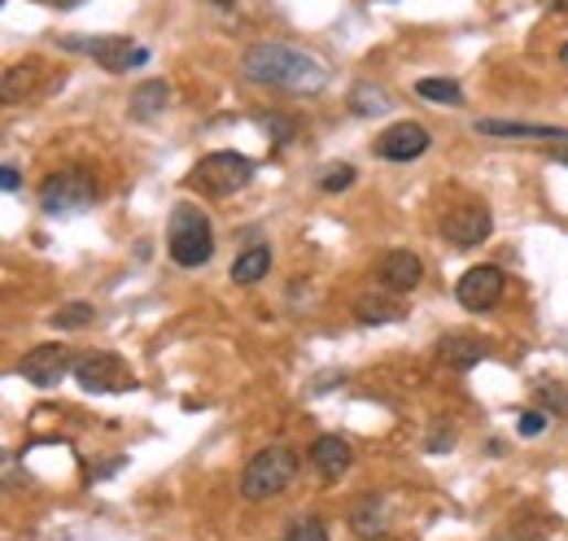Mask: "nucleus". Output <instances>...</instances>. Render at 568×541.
I'll use <instances>...</instances> for the list:
<instances>
[{
  "label": "nucleus",
  "instance_id": "obj_25",
  "mask_svg": "<svg viewBox=\"0 0 568 541\" xmlns=\"http://www.w3.org/2000/svg\"><path fill=\"white\" fill-rule=\"evenodd\" d=\"M547 420H551V415H543V411H525V415H521V436H538L547 429Z\"/></svg>",
  "mask_w": 568,
  "mask_h": 541
},
{
  "label": "nucleus",
  "instance_id": "obj_22",
  "mask_svg": "<svg viewBox=\"0 0 568 541\" xmlns=\"http://www.w3.org/2000/svg\"><path fill=\"white\" fill-rule=\"evenodd\" d=\"M350 184H354V166H345V162L329 166V171L320 175V188H324V193H345Z\"/></svg>",
  "mask_w": 568,
  "mask_h": 541
},
{
  "label": "nucleus",
  "instance_id": "obj_23",
  "mask_svg": "<svg viewBox=\"0 0 568 541\" xmlns=\"http://www.w3.org/2000/svg\"><path fill=\"white\" fill-rule=\"evenodd\" d=\"M262 131L276 140V149H285V144L293 140V122H289V118H280V113H267V118H262Z\"/></svg>",
  "mask_w": 568,
  "mask_h": 541
},
{
  "label": "nucleus",
  "instance_id": "obj_11",
  "mask_svg": "<svg viewBox=\"0 0 568 541\" xmlns=\"http://www.w3.org/2000/svg\"><path fill=\"white\" fill-rule=\"evenodd\" d=\"M490 231H494V218H490L485 206H459V210H451V215L442 218V236L451 240L454 249H472Z\"/></svg>",
  "mask_w": 568,
  "mask_h": 541
},
{
  "label": "nucleus",
  "instance_id": "obj_7",
  "mask_svg": "<svg viewBox=\"0 0 568 541\" xmlns=\"http://www.w3.org/2000/svg\"><path fill=\"white\" fill-rule=\"evenodd\" d=\"M71 371H75L79 389H88V393H127V389L136 385L131 367H127L118 354H88V358H79Z\"/></svg>",
  "mask_w": 568,
  "mask_h": 541
},
{
  "label": "nucleus",
  "instance_id": "obj_21",
  "mask_svg": "<svg viewBox=\"0 0 568 541\" xmlns=\"http://www.w3.org/2000/svg\"><path fill=\"white\" fill-rule=\"evenodd\" d=\"M53 327H66V332H75V327H88L97 320V311L88 306V302H66V306H57V315H49Z\"/></svg>",
  "mask_w": 568,
  "mask_h": 541
},
{
  "label": "nucleus",
  "instance_id": "obj_12",
  "mask_svg": "<svg viewBox=\"0 0 568 541\" xmlns=\"http://www.w3.org/2000/svg\"><path fill=\"white\" fill-rule=\"evenodd\" d=\"M376 280H381V289H389V293H411V289L425 280V262H420L411 249H389V253L381 258V267H376Z\"/></svg>",
  "mask_w": 568,
  "mask_h": 541
},
{
  "label": "nucleus",
  "instance_id": "obj_16",
  "mask_svg": "<svg viewBox=\"0 0 568 541\" xmlns=\"http://www.w3.org/2000/svg\"><path fill=\"white\" fill-rule=\"evenodd\" d=\"M481 136H529V140H568L565 127H547V122H503V118H481L476 122Z\"/></svg>",
  "mask_w": 568,
  "mask_h": 541
},
{
  "label": "nucleus",
  "instance_id": "obj_4",
  "mask_svg": "<svg viewBox=\"0 0 568 541\" xmlns=\"http://www.w3.org/2000/svg\"><path fill=\"white\" fill-rule=\"evenodd\" d=\"M254 180V162L245 158V153H206L197 166H193V175H189V184L197 188V193H206V197H232V193H240L245 184Z\"/></svg>",
  "mask_w": 568,
  "mask_h": 541
},
{
  "label": "nucleus",
  "instance_id": "obj_6",
  "mask_svg": "<svg viewBox=\"0 0 568 541\" xmlns=\"http://www.w3.org/2000/svg\"><path fill=\"white\" fill-rule=\"evenodd\" d=\"M93 197H97V184L88 171H57L40 188V206L49 215H79L93 206Z\"/></svg>",
  "mask_w": 568,
  "mask_h": 541
},
{
  "label": "nucleus",
  "instance_id": "obj_26",
  "mask_svg": "<svg viewBox=\"0 0 568 541\" xmlns=\"http://www.w3.org/2000/svg\"><path fill=\"white\" fill-rule=\"evenodd\" d=\"M18 184H22L18 166H0V188H4V193H18Z\"/></svg>",
  "mask_w": 568,
  "mask_h": 541
},
{
  "label": "nucleus",
  "instance_id": "obj_17",
  "mask_svg": "<svg viewBox=\"0 0 568 541\" xmlns=\"http://www.w3.org/2000/svg\"><path fill=\"white\" fill-rule=\"evenodd\" d=\"M167 106H171V88H167L162 79H144V84L131 93V118H140V122L167 113Z\"/></svg>",
  "mask_w": 568,
  "mask_h": 541
},
{
  "label": "nucleus",
  "instance_id": "obj_20",
  "mask_svg": "<svg viewBox=\"0 0 568 541\" xmlns=\"http://www.w3.org/2000/svg\"><path fill=\"white\" fill-rule=\"evenodd\" d=\"M416 93H420L425 101H438V106H463V88H459L454 79H420Z\"/></svg>",
  "mask_w": 568,
  "mask_h": 541
},
{
  "label": "nucleus",
  "instance_id": "obj_1",
  "mask_svg": "<svg viewBox=\"0 0 568 541\" xmlns=\"http://www.w3.org/2000/svg\"><path fill=\"white\" fill-rule=\"evenodd\" d=\"M240 71L254 84L285 88V93H320L329 84V66L289 44H249L240 57Z\"/></svg>",
  "mask_w": 568,
  "mask_h": 541
},
{
  "label": "nucleus",
  "instance_id": "obj_10",
  "mask_svg": "<svg viewBox=\"0 0 568 541\" xmlns=\"http://www.w3.org/2000/svg\"><path fill=\"white\" fill-rule=\"evenodd\" d=\"M429 144H433L429 127H420V122H394L389 131H381L376 153H381L385 162H416Z\"/></svg>",
  "mask_w": 568,
  "mask_h": 541
},
{
  "label": "nucleus",
  "instance_id": "obj_3",
  "mask_svg": "<svg viewBox=\"0 0 568 541\" xmlns=\"http://www.w3.org/2000/svg\"><path fill=\"white\" fill-rule=\"evenodd\" d=\"M293 476H298V454L289 445H267V450H258L245 463V472H240V498L245 502H267V498L285 494Z\"/></svg>",
  "mask_w": 568,
  "mask_h": 541
},
{
  "label": "nucleus",
  "instance_id": "obj_8",
  "mask_svg": "<svg viewBox=\"0 0 568 541\" xmlns=\"http://www.w3.org/2000/svg\"><path fill=\"white\" fill-rule=\"evenodd\" d=\"M503 289H507V280H503L499 267H472V271H463V280L454 284V297H459L463 311H490V306H499Z\"/></svg>",
  "mask_w": 568,
  "mask_h": 541
},
{
  "label": "nucleus",
  "instance_id": "obj_30",
  "mask_svg": "<svg viewBox=\"0 0 568 541\" xmlns=\"http://www.w3.org/2000/svg\"><path fill=\"white\" fill-rule=\"evenodd\" d=\"M551 4H560V9H568V0H551Z\"/></svg>",
  "mask_w": 568,
  "mask_h": 541
},
{
  "label": "nucleus",
  "instance_id": "obj_14",
  "mask_svg": "<svg viewBox=\"0 0 568 541\" xmlns=\"http://www.w3.org/2000/svg\"><path fill=\"white\" fill-rule=\"evenodd\" d=\"M354 320L363 327H381V324H398L407 320V306L389 293H358L354 297Z\"/></svg>",
  "mask_w": 568,
  "mask_h": 541
},
{
  "label": "nucleus",
  "instance_id": "obj_27",
  "mask_svg": "<svg viewBox=\"0 0 568 541\" xmlns=\"http://www.w3.org/2000/svg\"><path fill=\"white\" fill-rule=\"evenodd\" d=\"M44 4H53V9H79L84 0H44Z\"/></svg>",
  "mask_w": 568,
  "mask_h": 541
},
{
  "label": "nucleus",
  "instance_id": "obj_13",
  "mask_svg": "<svg viewBox=\"0 0 568 541\" xmlns=\"http://www.w3.org/2000/svg\"><path fill=\"white\" fill-rule=\"evenodd\" d=\"M311 467L324 476V480H341L345 472H350V463H354V454H350V441L337 433L329 436H315V445H311Z\"/></svg>",
  "mask_w": 568,
  "mask_h": 541
},
{
  "label": "nucleus",
  "instance_id": "obj_24",
  "mask_svg": "<svg viewBox=\"0 0 568 541\" xmlns=\"http://www.w3.org/2000/svg\"><path fill=\"white\" fill-rule=\"evenodd\" d=\"M285 541H329V529H324L320 520H298Z\"/></svg>",
  "mask_w": 568,
  "mask_h": 541
},
{
  "label": "nucleus",
  "instance_id": "obj_29",
  "mask_svg": "<svg viewBox=\"0 0 568 541\" xmlns=\"http://www.w3.org/2000/svg\"><path fill=\"white\" fill-rule=\"evenodd\" d=\"M206 4H232V0H206Z\"/></svg>",
  "mask_w": 568,
  "mask_h": 541
},
{
  "label": "nucleus",
  "instance_id": "obj_2",
  "mask_svg": "<svg viewBox=\"0 0 568 541\" xmlns=\"http://www.w3.org/2000/svg\"><path fill=\"white\" fill-rule=\"evenodd\" d=\"M167 253H171L175 267H189V271L211 262V253H215V227H211V218L202 215L197 206L180 202V206L171 210V223H167Z\"/></svg>",
  "mask_w": 568,
  "mask_h": 541
},
{
  "label": "nucleus",
  "instance_id": "obj_15",
  "mask_svg": "<svg viewBox=\"0 0 568 541\" xmlns=\"http://www.w3.org/2000/svg\"><path fill=\"white\" fill-rule=\"evenodd\" d=\"M490 349H485V340H476V336H442L438 340V363L442 367H451V371H468V367H476L481 358H485Z\"/></svg>",
  "mask_w": 568,
  "mask_h": 541
},
{
  "label": "nucleus",
  "instance_id": "obj_28",
  "mask_svg": "<svg viewBox=\"0 0 568 541\" xmlns=\"http://www.w3.org/2000/svg\"><path fill=\"white\" fill-rule=\"evenodd\" d=\"M556 158H560V162H565V166H568V149H560V153H556Z\"/></svg>",
  "mask_w": 568,
  "mask_h": 541
},
{
  "label": "nucleus",
  "instance_id": "obj_9",
  "mask_svg": "<svg viewBox=\"0 0 568 541\" xmlns=\"http://www.w3.org/2000/svg\"><path fill=\"white\" fill-rule=\"evenodd\" d=\"M71 367H75V363H71L66 345H35V349L22 354L18 376L31 380V385H40V389H53V385H62V376H66Z\"/></svg>",
  "mask_w": 568,
  "mask_h": 541
},
{
  "label": "nucleus",
  "instance_id": "obj_19",
  "mask_svg": "<svg viewBox=\"0 0 568 541\" xmlns=\"http://www.w3.org/2000/svg\"><path fill=\"white\" fill-rule=\"evenodd\" d=\"M350 106L354 113H385L389 109V93L381 88V84H354V93H350Z\"/></svg>",
  "mask_w": 568,
  "mask_h": 541
},
{
  "label": "nucleus",
  "instance_id": "obj_5",
  "mask_svg": "<svg viewBox=\"0 0 568 541\" xmlns=\"http://www.w3.org/2000/svg\"><path fill=\"white\" fill-rule=\"evenodd\" d=\"M66 48H75V53H84V57H93L101 71H110V75H127L131 66H144L149 62V48L144 44H131L127 35H66L62 40Z\"/></svg>",
  "mask_w": 568,
  "mask_h": 541
},
{
  "label": "nucleus",
  "instance_id": "obj_18",
  "mask_svg": "<svg viewBox=\"0 0 568 541\" xmlns=\"http://www.w3.org/2000/svg\"><path fill=\"white\" fill-rule=\"evenodd\" d=\"M267 271H271V249H267V245H249V249L232 262V280H236V284H258V280H267Z\"/></svg>",
  "mask_w": 568,
  "mask_h": 541
}]
</instances>
